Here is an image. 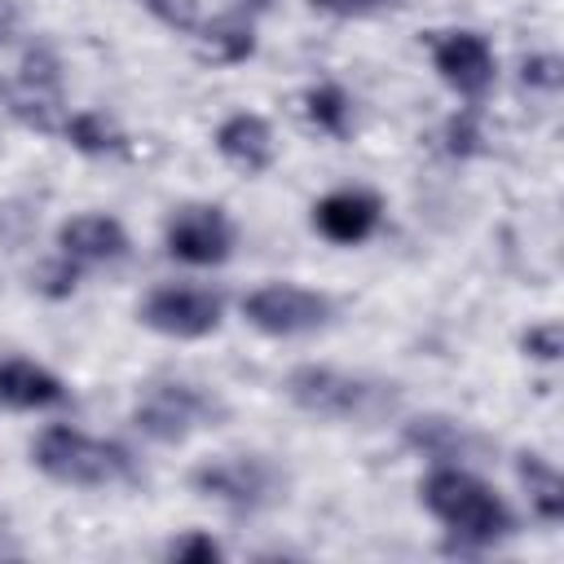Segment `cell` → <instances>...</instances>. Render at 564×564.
I'll return each instance as SVG.
<instances>
[{"instance_id": "7c38bea8", "label": "cell", "mask_w": 564, "mask_h": 564, "mask_svg": "<svg viewBox=\"0 0 564 564\" xmlns=\"http://www.w3.org/2000/svg\"><path fill=\"white\" fill-rule=\"evenodd\" d=\"M216 150H220V159L234 163L238 172L256 176V172H264V167L273 163V132H269V123H264L260 115L238 110V115H229V119L216 128Z\"/></svg>"}, {"instance_id": "4fadbf2b", "label": "cell", "mask_w": 564, "mask_h": 564, "mask_svg": "<svg viewBox=\"0 0 564 564\" xmlns=\"http://www.w3.org/2000/svg\"><path fill=\"white\" fill-rule=\"evenodd\" d=\"M62 401H66V388L44 366H35L26 357L0 361V405H9V410H48V405H62Z\"/></svg>"}, {"instance_id": "2e32d148", "label": "cell", "mask_w": 564, "mask_h": 564, "mask_svg": "<svg viewBox=\"0 0 564 564\" xmlns=\"http://www.w3.org/2000/svg\"><path fill=\"white\" fill-rule=\"evenodd\" d=\"M405 445L423 449L436 463H449V458H458L467 449V432L454 419H445V414H423V419L405 423Z\"/></svg>"}, {"instance_id": "7a4b0ae2", "label": "cell", "mask_w": 564, "mask_h": 564, "mask_svg": "<svg viewBox=\"0 0 564 564\" xmlns=\"http://www.w3.org/2000/svg\"><path fill=\"white\" fill-rule=\"evenodd\" d=\"M282 388L300 410L317 419H357V423H375L392 414L401 397L392 383H375V379H361L335 366H295L282 379Z\"/></svg>"}, {"instance_id": "3957f363", "label": "cell", "mask_w": 564, "mask_h": 564, "mask_svg": "<svg viewBox=\"0 0 564 564\" xmlns=\"http://www.w3.org/2000/svg\"><path fill=\"white\" fill-rule=\"evenodd\" d=\"M31 463L57 480V485H79V489H97L110 480L132 476V458L123 445L115 441H93L70 423H48L35 445H31Z\"/></svg>"}, {"instance_id": "d6986e66", "label": "cell", "mask_w": 564, "mask_h": 564, "mask_svg": "<svg viewBox=\"0 0 564 564\" xmlns=\"http://www.w3.org/2000/svg\"><path fill=\"white\" fill-rule=\"evenodd\" d=\"M18 88L40 97H62V62L48 44H31L18 62Z\"/></svg>"}, {"instance_id": "8fae6325", "label": "cell", "mask_w": 564, "mask_h": 564, "mask_svg": "<svg viewBox=\"0 0 564 564\" xmlns=\"http://www.w3.org/2000/svg\"><path fill=\"white\" fill-rule=\"evenodd\" d=\"M57 251L79 260V264H97V260H119L128 256V234L115 216L106 212H84L57 225Z\"/></svg>"}, {"instance_id": "ac0fdd59", "label": "cell", "mask_w": 564, "mask_h": 564, "mask_svg": "<svg viewBox=\"0 0 564 564\" xmlns=\"http://www.w3.org/2000/svg\"><path fill=\"white\" fill-rule=\"evenodd\" d=\"M62 137L79 150V154H115L123 145V132L101 115V110H75L62 123Z\"/></svg>"}, {"instance_id": "30bf717a", "label": "cell", "mask_w": 564, "mask_h": 564, "mask_svg": "<svg viewBox=\"0 0 564 564\" xmlns=\"http://www.w3.org/2000/svg\"><path fill=\"white\" fill-rule=\"evenodd\" d=\"M379 198L366 194V189H335L326 194L317 207H313V229L339 247H352V242H366L379 225Z\"/></svg>"}, {"instance_id": "5bb4252c", "label": "cell", "mask_w": 564, "mask_h": 564, "mask_svg": "<svg viewBox=\"0 0 564 564\" xmlns=\"http://www.w3.org/2000/svg\"><path fill=\"white\" fill-rule=\"evenodd\" d=\"M194 35H198L203 53H207L212 62H220V66L247 62V57L256 53V22H251V13H242V9H229V13L212 18V22H203Z\"/></svg>"}, {"instance_id": "603a6c76", "label": "cell", "mask_w": 564, "mask_h": 564, "mask_svg": "<svg viewBox=\"0 0 564 564\" xmlns=\"http://www.w3.org/2000/svg\"><path fill=\"white\" fill-rule=\"evenodd\" d=\"M141 9L150 18H159L167 31H198L203 18H198V0H141Z\"/></svg>"}, {"instance_id": "d4e9b609", "label": "cell", "mask_w": 564, "mask_h": 564, "mask_svg": "<svg viewBox=\"0 0 564 564\" xmlns=\"http://www.w3.org/2000/svg\"><path fill=\"white\" fill-rule=\"evenodd\" d=\"M520 348H524V357H533V361H560V352H564V330H560V322L529 326V330L520 335Z\"/></svg>"}, {"instance_id": "484cf974", "label": "cell", "mask_w": 564, "mask_h": 564, "mask_svg": "<svg viewBox=\"0 0 564 564\" xmlns=\"http://www.w3.org/2000/svg\"><path fill=\"white\" fill-rule=\"evenodd\" d=\"M167 560H181V564H216L220 560V542L212 533H185L167 546Z\"/></svg>"}, {"instance_id": "9a60e30c", "label": "cell", "mask_w": 564, "mask_h": 564, "mask_svg": "<svg viewBox=\"0 0 564 564\" xmlns=\"http://www.w3.org/2000/svg\"><path fill=\"white\" fill-rule=\"evenodd\" d=\"M516 471H520V480L529 489V502H533L538 520H546V524L564 520V480H560V471L542 454H533V449L516 454Z\"/></svg>"}, {"instance_id": "52a82bcc", "label": "cell", "mask_w": 564, "mask_h": 564, "mask_svg": "<svg viewBox=\"0 0 564 564\" xmlns=\"http://www.w3.org/2000/svg\"><path fill=\"white\" fill-rule=\"evenodd\" d=\"M141 326L167 335V339H203L212 330H220V317H225V300L207 286H181V282H167V286H154L141 308H137Z\"/></svg>"}, {"instance_id": "44dd1931", "label": "cell", "mask_w": 564, "mask_h": 564, "mask_svg": "<svg viewBox=\"0 0 564 564\" xmlns=\"http://www.w3.org/2000/svg\"><path fill=\"white\" fill-rule=\"evenodd\" d=\"M441 141H445V154H454V159H471V154H480V141H485V137H480V115H476V106L449 115Z\"/></svg>"}, {"instance_id": "277c9868", "label": "cell", "mask_w": 564, "mask_h": 564, "mask_svg": "<svg viewBox=\"0 0 564 564\" xmlns=\"http://www.w3.org/2000/svg\"><path fill=\"white\" fill-rule=\"evenodd\" d=\"M225 414H229L225 401L212 397L207 388L185 383V379H159V383H150L137 397V405H132L128 419H132V427L141 436H150L159 445H181L189 432L216 427Z\"/></svg>"}, {"instance_id": "6da1fadb", "label": "cell", "mask_w": 564, "mask_h": 564, "mask_svg": "<svg viewBox=\"0 0 564 564\" xmlns=\"http://www.w3.org/2000/svg\"><path fill=\"white\" fill-rule=\"evenodd\" d=\"M423 507L449 529L454 546H494L516 529L511 507L489 489L480 476L441 463L423 485H419Z\"/></svg>"}, {"instance_id": "7402d4cb", "label": "cell", "mask_w": 564, "mask_h": 564, "mask_svg": "<svg viewBox=\"0 0 564 564\" xmlns=\"http://www.w3.org/2000/svg\"><path fill=\"white\" fill-rule=\"evenodd\" d=\"M31 286H35L40 295H48V300H66V295L79 286V260H70V256L57 251V260H48V264H40V269L31 273Z\"/></svg>"}, {"instance_id": "ba28073f", "label": "cell", "mask_w": 564, "mask_h": 564, "mask_svg": "<svg viewBox=\"0 0 564 564\" xmlns=\"http://www.w3.org/2000/svg\"><path fill=\"white\" fill-rule=\"evenodd\" d=\"M163 242H167V256L185 264H220L234 251V225L216 203H185L172 212Z\"/></svg>"}, {"instance_id": "5b68a950", "label": "cell", "mask_w": 564, "mask_h": 564, "mask_svg": "<svg viewBox=\"0 0 564 564\" xmlns=\"http://www.w3.org/2000/svg\"><path fill=\"white\" fill-rule=\"evenodd\" d=\"M189 485L203 498H216L234 511H264L282 498L286 476L264 454H220V458H203L189 471Z\"/></svg>"}, {"instance_id": "e0dca14e", "label": "cell", "mask_w": 564, "mask_h": 564, "mask_svg": "<svg viewBox=\"0 0 564 564\" xmlns=\"http://www.w3.org/2000/svg\"><path fill=\"white\" fill-rule=\"evenodd\" d=\"M304 115H308V123L317 128V132H326V137H348L352 132V97L339 88V84H317V88H308L304 93Z\"/></svg>"}, {"instance_id": "ffe728a7", "label": "cell", "mask_w": 564, "mask_h": 564, "mask_svg": "<svg viewBox=\"0 0 564 564\" xmlns=\"http://www.w3.org/2000/svg\"><path fill=\"white\" fill-rule=\"evenodd\" d=\"M9 115L35 132H62V123H66L62 97H40V93H22V88L9 97Z\"/></svg>"}, {"instance_id": "83f0119b", "label": "cell", "mask_w": 564, "mask_h": 564, "mask_svg": "<svg viewBox=\"0 0 564 564\" xmlns=\"http://www.w3.org/2000/svg\"><path fill=\"white\" fill-rule=\"evenodd\" d=\"M13 26H18V4L13 0H0V44L13 35Z\"/></svg>"}, {"instance_id": "4316f807", "label": "cell", "mask_w": 564, "mask_h": 564, "mask_svg": "<svg viewBox=\"0 0 564 564\" xmlns=\"http://www.w3.org/2000/svg\"><path fill=\"white\" fill-rule=\"evenodd\" d=\"M308 4L322 13H335V18H370L383 9H401L405 0H308Z\"/></svg>"}, {"instance_id": "8992f818", "label": "cell", "mask_w": 564, "mask_h": 564, "mask_svg": "<svg viewBox=\"0 0 564 564\" xmlns=\"http://www.w3.org/2000/svg\"><path fill=\"white\" fill-rule=\"evenodd\" d=\"M330 313H335L330 295L308 291V286H295V282H264L251 295H242V317L260 335H278V339L317 330V326L330 322Z\"/></svg>"}, {"instance_id": "9c48e42d", "label": "cell", "mask_w": 564, "mask_h": 564, "mask_svg": "<svg viewBox=\"0 0 564 564\" xmlns=\"http://www.w3.org/2000/svg\"><path fill=\"white\" fill-rule=\"evenodd\" d=\"M432 66L467 101H480L494 88V75H498L494 48L476 31H441V35H432Z\"/></svg>"}, {"instance_id": "cb8c5ba5", "label": "cell", "mask_w": 564, "mask_h": 564, "mask_svg": "<svg viewBox=\"0 0 564 564\" xmlns=\"http://www.w3.org/2000/svg\"><path fill=\"white\" fill-rule=\"evenodd\" d=\"M520 84L524 88H542V93H555L564 84V66L555 53H529L520 62Z\"/></svg>"}]
</instances>
